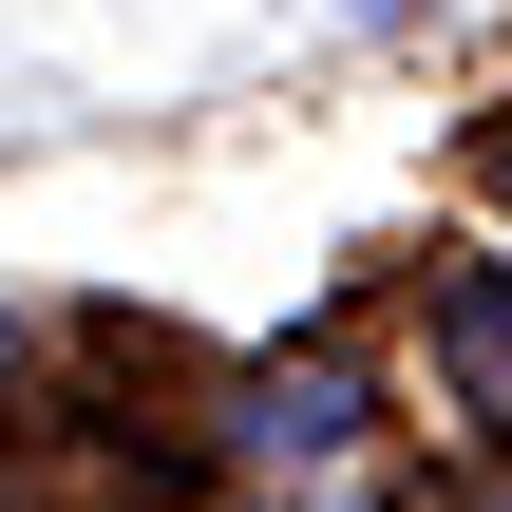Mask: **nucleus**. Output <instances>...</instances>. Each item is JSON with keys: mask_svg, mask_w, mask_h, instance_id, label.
<instances>
[{"mask_svg": "<svg viewBox=\"0 0 512 512\" xmlns=\"http://www.w3.org/2000/svg\"><path fill=\"white\" fill-rule=\"evenodd\" d=\"M437 361L475 380V418L512 437V266H437Z\"/></svg>", "mask_w": 512, "mask_h": 512, "instance_id": "nucleus-1", "label": "nucleus"}, {"mask_svg": "<svg viewBox=\"0 0 512 512\" xmlns=\"http://www.w3.org/2000/svg\"><path fill=\"white\" fill-rule=\"evenodd\" d=\"M342 19H418V0H342Z\"/></svg>", "mask_w": 512, "mask_h": 512, "instance_id": "nucleus-3", "label": "nucleus"}, {"mask_svg": "<svg viewBox=\"0 0 512 512\" xmlns=\"http://www.w3.org/2000/svg\"><path fill=\"white\" fill-rule=\"evenodd\" d=\"M342 418H361V380H342V361H304V380H247V418H228V437H247V456H342Z\"/></svg>", "mask_w": 512, "mask_h": 512, "instance_id": "nucleus-2", "label": "nucleus"}]
</instances>
